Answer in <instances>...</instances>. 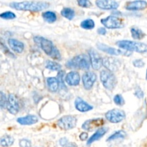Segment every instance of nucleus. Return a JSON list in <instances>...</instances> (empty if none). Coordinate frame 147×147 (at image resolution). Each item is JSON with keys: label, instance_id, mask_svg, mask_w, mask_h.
Here are the masks:
<instances>
[{"label": "nucleus", "instance_id": "1", "mask_svg": "<svg viewBox=\"0 0 147 147\" xmlns=\"http://www.w3.org/2000/svg\"><path fill=\"white\" fill-rule=\"evenodd\" d=\"M9 6L11 8L17 10L40 11L48 8L50 4L44 1H22V2L11 3Z\"/></svg>", "mask_w": 147, "mask_h": 147}, {"label": "nucleus", "instance_id": "2", "mask_svg": "<svg viewBox=\"0 0 147 147\" xmlns=\"http://www.w3.org/2000/svg\"><path fill=\"white\" fill-rule=\"evenodd\" d=\"M34 41L41 47L42 50L47 55L53 58L56 60L60 59V53L59 50L53 45V42L44 37H34Z\"/></svg>", "mask_w": 147, "mask_h": 147}, {"label": "nucleus", "instance_id": "3", "mask_svg": "<svg viewBox=\"0 0 147 147\" xmlns=\"http://www.w3.org/2000/svg\"><path fill=\"white\" fill-rule=\"evenodd\" d=\"M116 45L123 50L139 53H145L147 52V45L130 40H120L116 42Z\"/></svg>", "mask_w": 147, "mask_h": 147}, {"label": "nucleus", "instance_id": "4", "mask_svg": "<svg viewBox=\"0 0 147 147\" xmlns=\"http://www.w3.org/2000/svg\"><path fill=\"white\" fill-rule=\"evenodd\" d=\"M90 57L86 55H79L69 60L66 66L69 68H78L80 70H88L90 68Z\"/></svg>", "mask_w": 147, "mask_h": 147}, {"label": "nucleus", "instance_id": "5", "mask_svg": "<svg viewBox=\"0 0 147 147\" xmlns=\"http://www.w3.org/2000/svg\"><path fill=\"white\" fill-rule=\"evenodd\" d=\"M100 81L103 86L109 90H113L116 87V78L113 72L107 70H103L100 74Z\"/></svg>", "mask_w": 147, "mask_h": 147}, {"label": "nucleus", "instance_id": "6", "mask_svg": "<svg viewBox=\"0 0 147 147\" xmlns=\"http://www.w3.org/2000/svg\"><path fill=\"white\" fill-rule=\"evenodd\" d=\"M77 119L72 115H66L57 121V126L62 130L67 131L76 127Z\"/></svg>", "mask_w": 147, "mask_h": 147}, {"label": "nucleus", "instance_id": "7", "mask_svg": "<svg viewBox=\"0 0 147 147\" xmlns=\"http://www.w3.org/2000/svg\"><path fill=\"white\" fill-rule=\"evenodd\" d=\"M101 24L108 29H120L124 26L122 20L116 16H109L102 19Z\"/></svg>", "mask_w": 147, "mask_h": 147}, {"label": "nucleus", "instance_id": "8", "mask_svg": "<svg viewBox=\"0 0 147 147\" xmlns=\"http://www.w3.org/2000/svg\"><path fill=\"white\" fill-rule=\"evenodd\" d=\"M106 118L111 123H120L126 118V113L123 111L121 110V109H112V110L109 111L106 113Z\"/></svg>", "mask_w": 147, "mask_h": 147}, {"label": "nucleus", "instance_id": "9", "mask_svg": "<svg viewBox=\"0 0 147 147\" xmlns=\"http://www.w3.org/2000/svg\"><path fill=\"white\" fill-rule=\"evenodd\" d=\"M97 47L101 51L107 53V54L111 55H123V56H130L131 55V52L126 50H119V49L113 48L112 47H109L108 45L102 43H98Z\"/></svg>", "mask_w": 147, "mask_h": 147}, {"label": "nucleus", "instance_id": "10", "mask_svg": "<svg viewBox=\"0 0 147 147\" xmlns=\"http://www.w3.org/2000/svg\"><path fill=\"white\" fill-rule=\"evenodd\" d=\"M103 65L106 69L114 73L121 67V62L115 57H106L103 58Z\"/></svg>", "mask_w": 147, "mask_h": 147}, {"label": "nucleus", "instance_id": "11", "mask_svg": "<svg viewBox=\"0 0 147 147\" xmlns=\"http://www.w3.org/2000/svg\"><path fill=\"white\" fill-rule=\"evenodd\" d=\"M104 120L101 118L89 119V120L86 121L83 123V126H82V129L88 131H91L95 130V129L102 126L104 124Z\"/></svg>", "mask_w": 147, "mask_h": 147}, {"label": "nucleus", "instance_id": "12", "mask_svg": "<svg viewBox=\"0 0 147 147\" xmlns=\"http://www.w3.org/2000/svg\"><path fill=\"white\" fill-rule=\"evenodd\" d=\"M88 55L92 67L96 70H99L103 65V58H101L100 55L93 49L88 51Z\"/></svg>", "mask_w": 147, "mask_h": 147}, {"label": "nucleus", "instance_id": "13", "mask_svg": "<svg viewBox=\"0 0 147 147\" xmlns=\"http://www.w3.org/2000/svg\"><path fill=\"white\" fill-rule=\"evenodd\" d=\"M7 109L10 113L13 115L17 114L20 110V104L17 97L14 94H9L7 100Z\"/></svg>", "mask_w": 147, "mask_h": 147}, {"label": "nucleus", "instance_id": "14", "mask_svg": "<svg viewBox=\"0 0 147 147\" xmlns=\"http://www.w3.org/2000/svg\"><path fill=\"white\" fill-rule=\"evenodd\" d=\"M96 78H97V76H96V73H94L93 72H86L82 78L85 89L90 90L93 88Z\"/></svg>", "mask_w": 147, "mask_h": 147}, {"label": "nucleus", "instance_id": "15", "mask_svg": "<svg viewBox=\"0 0 147 147\" xmlns=\"http://www.w3.org/2000/svg\"><path fill=\"white\" fill-rule=\"evenodd\" d=\"M96 4L98 8L104 10L116 9L119 4L115 0H96Z\"/></svg>", "mask_w": 147, "mask_h": 147}, {"label": "nucleus", "instance_id": "16", "mask_svg": "<svg viewBox=\"0 0 147 147\" xmlns=\"http://www.w3.org/2000/svg\"><path fill=\"white\" fill-rule=\"evenodd\" d=\"M147 7V2L144 0H136L129 1L125 6V8L129 11H139L143 10Z\"/></svg>", "mask_w": 147, "mask_h": 147}, {"label": "nucleus", "instance_id": "17", "mask_svg": "<svg viewBox=\"0 0 147 147\" xmlns=\"http://www.w3.org/2000/svg\"><path fill=\"white\" fill-rule=\"evenodd\" d=\"M80 75L76 71H71L65 76V81L69 86H76L80 83Z\"/></svg>", "mask_w": 147, "mask_h": 147}, {"label": "nucleus", "instance_id": "18", "mask_svg": "<svg viewBox=\"0 0 147 147\" xmlns=\"http://www.w3.org/2000/svg\"><path fill=\"white\" fill-rule=\"evenodd\" d=\"M75 106H76V109L80 112H87L93 109V106L89 105L79 97H78L75 100Z\"/></svg>", "mask_w": 147, "mask_h": 147}, {"label": "nucleus", "instance_id": "19", "mask_svg": "<svg viewBox=\"0 0 147 147\" xmlns=\"http://www.w3.org/2000/svg\"><path fill=\"white\" fill-rule=\"evenodd\" d=\"M8 44L9 45L10 48L17 53H22L24 50V45L22 42L15 39L10 38L8 40Z\"/></svg>", "mask_w": 147, "mask_h": 147}, {"label": "nucleus", "instance_id": "20", "mask_svg": "<svg viewBox=\"0 0 147 147\" xmlns=\"http://www.w3.org/2000/svg\"><path fill=\"white\" fill-rule=\"evenodd\" d=\"M17 121L20 124L27 126V125H32L38 121V119L34 115H27L24 117H20L17 119Z\"/></svg>", "mask_w": 147, "mask_h": 147}, {"label": "nucleus", "instance_id": "21", "mask_svg": "<svg viewBox=\"0 0 147 147\" xmlns=\"http://www.w3.org/2000/svg\"><path fill=\"white\" fill-rule=\"evenodd\" d=\"M108 131V128L106 127H102L100 128V129H98L96 131V133L88 139L87 142L88 145L91 144L92 143H93L94 142H96V141H98L107 133Z\"/></svg>", "mask_w": 147, "mask_h": 147}, {"label": "nucleus", "instance_id": "22", "mask_svg": "<svg viewBox=\"0 0 147 147\" xmlns=\"http://www.w3.org/2000/svg\"><path fill=\"white\" fill-rule=\"evenodd\" d=\"M47 87L51 92H56L60 87L58 80L56 78H48L47 79Z\"/></svg>", "mask_w": 147, "mask_h": 147}, {"label": "nucleus", "instance_id": "23", "mask_svg": "<svg viewBox=\"0 0 147 147\" xmlns=\"http://www.w3.org/2000/svg\"><path fill=\"white\" fill-rule=\"evenodd\" d=\"M14 139L9 135H5L1 136L0 139V145L3 147H8L14 144Z\"/></svg>", "mask_w": 147, "mask_h": 147}, {"label": "nucleus", "instance_id": "24", "mask_svg": "<svg viewBox=\"0 0 147 147\" xmlns=\"http://www.w3.org/2000/svg\"><path fill=\"white\" fill-rule=\"evenodd\" d=\"M42 17L45 22L48 23H53L57 20L55 13L51 11H47L42 14Z\"/></svg>", "mask_w": 147, "mask_h": 147}, {"label": "nucleus", "instance_id": "25", "mask_svg": "<svg viewBox=\"0 0 147 147\" xmlns=\"http://www.w3.org/2000/svg\"><path fill=\"white\" fill-rule=\"evenodd\" d=\"M126 132L123 130L118 131L115 132L112 135H111L109 138L107 139V142H111V141H114L116 139H124L126 136Z\"/></svg>", "mask_w": 147, "mask_h": 147}, {"label": "nucleus", "instance_id": "26", "mask_svg": "<svg viewBox=\"0 0 147 147\" xmlns=\"http://www.w3.org/2000/svg\"><path fill=\"white\" fill-rule=\"evenodd\" d=\"M131 36L135 40H142L144 38L145 36L144 33L139 28L133 27L131 28Z\"/></svg>", "mask_w": 147, "mask_h": 147}, {"label": "nucleus", "instance_id": "27", "mask_svg": "<svg viewBox=\"0 0 147 147\" xmlns=\"http://www.w3.org/2000/svg\"><path fill=\"white\" fill-rule=\"evenodd\" d=\"M61 15L69 20H72L75 17V11L71 8H63L61 11Z\"/></svg>", "mask_w": 147, "mask_h": 147}, {"label": "nucleus", "instance_id": "28", "mask_svg": "<svg viewBox=\"0 0 147 147\" xmlns=\"http://www.w3.org/2000/svg\"><path fill=\"white\" fill-rule=\"evenodd\" d=\"M80 27L85 30H92L94 28L95 22L91 19H87L80 23Z\"/></svg>", "mask_w": 147, "mask_h": 147}, {"label": "nucleus", "instance_id": "29", "mask_svg": "<svg viewBox=\"0 0 147 147\" xmlns=\"http://www.w3.org/2000/svg\"><path fill=\"white\" fill-rule=\"evenodd\" d=\"M46 67L47 69L53 70V71H60V69H61V65L56 62L48 60L47 62V64H46Z\"/></svg>", "mask_w": 147, "mask_h": 147}, {"label": "nucleus", "instance_id": "30", "mask_svg": "<svg viewBox=\"0 0 147 147\" xmlns=\"http://www.w3.org/2000/svg\"><path fill=\"white\" fill-rule=\"evenodd\" d=\"M65 76V72L64 71H59L58 74H57V78L58 80L59 85H60V88L61 89H63V90H66L67 88H66L65 85L64 80H63V77Z\"/></svg>", "mask_w": 147, "mask_h": 147}, {"label": "nucleus", "instance_id": "31", "mask_svg": "<svg viewBox=\"0 0 147 147\" xmlns=\"http://www.w3.org/2000/svg\"><path fill=\"white\" fill-rule=\"evenodd\" d=\"M113 101H114V103H116L117 106H123L125 103V100L124 99H123V96H122L121 95L119 94L116 95V96H114V98H113Z\"/></svg>", "mask_w": 147, "mask_h": 147}, {"label": "nucleus", "instance_id": "32", "mask_svg": "<svg viewBox=\"0 0 147 147\" xmlns=\"http://www.w3.org/2000/svg\"><path fill=\"white\" fill-rule=\"evenodd\" d=\"M1 17L4 20H13V19L16 18V15L14 13L11 12V11H5L1 14Z\"/></svg>", "mask_w": 147, "mask_h": 147}, {"label": "nucleus", "instance_id": "33", "mask_svg": "<svg viewBox=\"0 0 147 147\" xmlns=\"http://www.w3.org/2000/svg\"><path fill=\"white\" fill-rule=\"evenodd\" d=\"M77 1L78 4L83 8H89L92 6V3L90 0H77Z\"/></svg>", "mask_w": 147, "mask_h": 147}, {"label": "nucleus", "instance_id": "34", "mask_svg": "<svg viewBox=\"0 0 147 147\" xmlns=\"http://www.w3.org/2000/svg\"><path fill=\"white\" fill-rule=\"evenodd\" d=\"M0 98H1V101H0V105H1V109H4V108L7 107V100H8V98H7L5 94H4L3 92H1L0 93Z\"/></svg>", "mask_w": 147, "mask_h": 147}, {"label": "nucleus", "instance_id": "35", "mask_svg": "<svg viewBox=\"0 0 147 147\" xmlns=\"http://www.w3.org/2000/svg\"><path fill=\"white\" fill-rule=\"evenodd\" d=\"M20 146L21 147H30L31 146V142L30 140L24 139L20 141Z\"/></svg>", "mask_w": 147, "mask_h": 147}, {"label": "nucleus", "instance_id": "36", "mask_svg": "<svg viewBox=\"0 0 147 147\" xmlns=\"http://www.w3.org/2000/svg\"><path fill=\"white\" fill-rule=\"evenodd\" d=\"M133 65L136 67H142L144 66V63L142 60H136L134 61Z\"/></svg>", "mask_w": 147, "mask_h": 147}, {"label": "nucleus", "instance_id": "37", "mask_svg": "<svg viewBox=\"0 0 147 147\" xmlns=\"http://www.w3.org/2000/svg\"><path fill=\"white\" fill-rule=\"evenodd\" d=\"M60 144L63 146H69L70 143H69L68 140L66 138H62V139H60Z\"/></svg>", "mask_w": 147, "mask_h": 147}, {"label": "nucleus", "instance_id": "38", "mask_svg": "<svg viewBox=\"0 0 147 147\" xmlns=\"http://www.w3.org/2000/svg\"><path fill=\"white\" fill-rule=\"evenodd\" d=\"M135 96H136L139 98H142L144 97V93L141 89H139V90H136V92H135Z\"/></svg>", "mask_w": 147, "mask_h": 147}, {"label": "nucleus", "instance_id": "39", "mask_svg": "<svg viewBox=\"0 0 147 147\" xmlns=\"http://www.w3.org/2000/svg\"><path fill=\"white\" fill-rule=\"evenodd\" d=\"M88 134L86 133V132H83V133L80 134V139L81 141H86V139H88Z\"/></svg>", "mask_w": 147, "mask_h": 147}, {"label": "nucleus", "instance_id": "40", "mask_svg": "<svg viewBox=\"0 0 147 147\" xmlns=\"http://www.w3.org/2000/svg\"><path fill=\"white\" fill-rule=\"evenodd\" d=\"M98 33L101 35H105L106 34V30L104 27H100L98 29Z\"/></svg>", "mask_w": 147, "mask_h": 147}, {"label": "nucleus", "instance_id": "41", "mask_svg": "<svg viewBox=\"0 0 147 147\" xmlns=\"http://www.w3.org/2000/svg\"><path fill=\"white\" fill-rule=\"evenodd\" d=\"M146 79H147V71H146Z\"/></svg>", "mask_w": 147, "mask_h": 147}]
</instances>
